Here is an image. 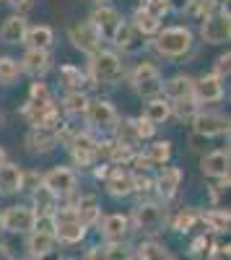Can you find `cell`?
Listing matches in <instances>:
<instances>
[{"instance_id": "1", "label": "cell", "mask_w": 231, "mask_h": 260, "mask_svg": "<svg viewBox=\"0 0 231 260\" xmlns=\"http://www.w3.org/2000/svg\"><path fill=\"white\" fill-rule=\"evenodd\" d=\"M89 81L96 86H117L125 76V65L120 52L114 50H99L94 55H89V71H86Z\"/></svg>"}, {"instance_id": "2", "label": "cell", "mask_w": 231, "mask_h": 260, "mask_svg": "<svg viewBox=\"0 0 231 260\" xmlns=\"http://www.w3.org/2000/svg\"><path fill=\"white\" fill-rule=\"evenodd\" d=\"M192 45H195V37L187 26H169L153 37V50L164 60H182L184 55H190Z\"/></svg>"}, {"instance_id": "3", "label": "cell", "mask_w": 231, "mask_h": 260, "mask_svg": "<svg viewBox=\"0 0 231 260\" xmlns=\"http://www.w3.org/2000/svg\"><path fill=\"white\" fill-rule=\"evenodd\" d=\"M21 117H24L31 127L55 130L60 125V107L55 104V99H42V102L29 99L24 107H21Z\"/></svg>"}, {"instance_id": "4", "label": "cell", "mask_w": 231, "mask_h": 260, "mask_svg": "<svg viewBox=\"0 0 231 260\" xmlns=\"http://www.w3.org/2000/svg\"><path fill=\"white\" fill-rule=\"evenodd\" d=\"M130 86L133 91L143 99H151V96H159L161 94V86H164V78H161V71L159 65L153 62H140L135 65V71L130 73Z\"/></svg>"}, {"instance_id": "5", "label": "cell", "mask_w": 231, "mask_h": 260, "mask_svg": "<svg viewBox=\"0 0 231 260\" xmlns=\"http://www.w3.org/2000/svg\"><path fill=\"white\" fill-rule=\"evenodd\" d=\"M86 229L83 226L75 208H57L55 211V240L62 245H78L83 237H86Z\"/></svg>"}, {"instance_id": "6", "label": "cell", "mask_w": 231, "mask_h": 260, "mask_svg": "<svg viewBox=\"0 0 231 260\" xmlns=\"http://www.w3.org/2000/svg\"><path fill=\"white\" fill-rule=\"evenodd\" d=\"M83 120L91 130L96 133H112L114 125H117V110L112 107V102L107 99H89L86 110H83Z\"/></svg>"}, {"instance_id": "7", "label": "cell", "mask_w": 231, "mask_h": 260, "mask_svg": "<svg viewBox=\"0 0 231 260\" xmlns=\"http://www.w3.org/2000/svg\"><path fill=\"white\" fill-rule=\"evenodd\" d=\"M130 224H135V229H140L143 234H151L153 237L166 224V208L161 203H153V201H143V203L135 206Z\"/></svg>"}, {"instance_id": "8", "label": "cell", "mask_w": 231, "mask_h": 260, "mask_svg": "<svg viewBox=\"0 0 231 260\" xmlns=\"http://www.w3.org/2000/svg\"><path fill=\"white\" fill-rule=\"evenodd\" d=\"M228 34H231L228 8L216 11L200 21V39L205 45H223V42H228Z\"/></svg>"}, {"instance_id": "9", "label": "cell", "mask_w": 231, "mask_h": 260, "mask_svg": "<svg viewBox=\"0 0 231 260\" xmlns=\"http://www.w3.org/2000/svg\"><path fill=\"white\" fill-rule=\"evenodd\" d=\"M68 37L73 42V47L86 52V55H94L101 50V34L96 31V26L91 24V21H75V24L68 26Z\"/></svg>"}, {"instance_id": "10", "label": "cell", "mask_w": 231, "mask_h": 260, "mask_svg": "<svg viewBox=\"0 0 231 260\" xmlns=\"http://www.w3.org/2000/svg\"><path fill=\"white\" fill-rule=\"evenodd\" d=\"M68 146H70V159H73L75 167H94V161L99 156V151H96L99 141L89 133V130H78V133L68 141Z\"/></svg>"}, {"instance_id": "11", "label": "cell", "mask_w": 231, "mask_h": 260, "mask_svg": "<svg viewBox=\"0 0 231 260\" xmlns=\"http://www.w3.org/2000/svg\"><path fill=\"white\" fill-rule=\"evenodd\" d=\"M34 211L31 206H8L0 211V221H3V232L11 234H29L34 229Z\"/></svg>"}, {"instance_id": "12", "label": "cell", "mask_w": 231, "mask_h": 260, "mask_svg": "<svg viewBox=\"0 0 231 260\" xmlns=\"http://www.w3.org/2000/svg\"><path fill=\"white\" fill-rule=\"evenodd\" d=\"M109 42L114 45V52H122V55H138L145 47V37L130 24V21H122Z\"/></svg>"}, {"instance_id": "13", "label": "cell", "mask_w": 231, "mask_h": 260, "mask_svg": "<svg viewBox=\"0 0 231 260\" xmlns=\"http://www.w3.org/2000/svg\"><path fill=\"white\" fill-rule=\"evenodd\" d=\"M42 182H45L57 198H68V195H73L75 192V187H78V175L70 169V167H52L45 177H42Z\"/></svg>"}, {"instance_id": "14", "label": "cell", "mask_w": 231, "mask_h": 260, "mask_svg": "<svg viewBox=\"0 0 231 260\" xmlns=\"http://www.w3.org/2000/svg\"><path fill=\"white\" fill-rule=\"evenodd\" d=\"M192 130L203 138H216L228 133V117L221 112H211V110H198V115L192 117Z\"/></svg>"}, {"instance_id": "15", "label": "cell", "mask_w": 231, "mask_h": 260, "mask_svg": "<svg viewBox=\"0 0 231 260\" xmlns=\"http://www.w3.org/2000/svg\"><path fill=\"white\" fill-rule=\"evenodd\" d=\"M130 232H133V224H130V216H125V213H109L101 219V237L107 245L128 242Z\"/></svg>"}, {"instance_id": "16", "label": "cell", "mask_w": 231, "mask_h": 260, "mask_svg": "<svg viewBox=\"0 0 231 260\" xmlns=\"http://www.w3.org/2000/svg\"><path fill=\"white\" fill-rule=\"evenodd\" d=\"M223 94H226L223 78H218L213 71L205 73V76H200V78H195V91H192V96H195V102H198L200 107H203V104H218V102L223 99Z\"/></svg>"}, {"instance_id": "17", "label": "cell", "mask_w": 231, "mask_h": 260, "mask_svg": "<svg viewBox=\"0 0 231 260\" xmlns=\"http://www.w3.org/2000/svg\"><path fill=\"white\" fill-rule=\"evenodd\" d=\"M89 21L96 26V31L101 34V39H112L114 37V31H117V26L122 24V13L117 11V8H112L109 3H101V6H96L94 8V13L89 16Z\"/></svg>"}, {"instance_id": "18", "label": "cell", "mask_w": 231, "mask_h": 260, "mask_svg": "<svg viewBox=\"0 0 231 260\" xmlns=\"http://www.w3.org/2000/svg\"><path fill=\"white\" fill-rule=\"evenodd\" d=\"M104 185H107V192L112 198H130L135 192V180H133V172L130 169H122V167H112L109 175L104 177Z\"/></svg>"}, {"instance_id": "19", "label": "cell", "mask_w": 231, "mask_h": 260, "mask_svg": "<svg viewBox=\"0 0 231 260\" xmlns=\"http://www.w3.org/2000/svg\"><path fill=\"white\" fill-rule=\"evenodd\" d=\"M24 143H26V151H29L31 156H42V154L55 151L57 143H60V138H57L55 130H50V127H31V133L26 136Z\"/></svg>"}, {"instance_id": "20", "label": "cell", "mask_w": 231, "mask_h": 260, "mask_svg": "<svg viewBox=\"0 0 231 260\" xmlns=\"http://www.w3.org/2000/svg\"><path fill=\"white\" fill-rule=\"evenodd\" d=\"M18 65H21V73L42 78L52 68V55H50V50H26V55L18 60Z\"/></svg>"}, {"instance_id": "21", "label": "cell", "mask_w": 231, "mask_h": 260, "mask_svg": "<svg viewBox=\"0 0 231 260\" xmlns=\"http://www.w3.org/2000/svg\"><path fill=\"white\" fill-rule=\"evenodd\" d=\"M161 91L166 94L169 102H182V99H195L192 91H195V78L192 76H184V73H177L172 76L169 81H164Z\"/></svg>"}, {"instance_id": "22", "label": "cell", "mask_w": 231, "mask_h": 260, "mask_svg": "<svg viewBox=\"0 0 231 260\" xmlns=\"http://www.w3.org/2000/svg\"><path fill=\"white\" fill-rule=\"evenodd\" d=\"M26 29H29V21L24 18V13H13L0 26V42L3 45H24Z\"/></svg>"}, {"instance_id": "23", "label": "cell", "mask_w": 231, "mask_h": 260, "mask_svg": "<svg viewBox=\"0 0 231 260\" xmlns=\"http://www.w3.org/2000/svg\"><path fill=\"white\" fill-rule=\"evenodd\" d=\"M31 201H34V206H31L34 216H55V211L60 208V198H57V195H55L45 182H39V185L31 190Z\"/></svg>"}, {"instance_id": "24", "label": "cell", "mask_w": 231, "mask_h": 260, "mask_svg": "<svg viewBox=\"0 0 231 260\" xmlns=\"http://www.w3.org/2000/svg\"><path fill=\"white\" fill-rule=\"evenodd\" d=\"M153 185L161 195V201H172L182 185V169L179 167H161V175L156 177Z\"/></svg>"}, {"instance_id": "25", "label": "cell", "mask_w": 231, "mask_h": 260, "mask_svg": "<svg viewBox=\"0 0 231 260\" xmlns=\"http://www.w3.org/2000/svg\"><path fill=\"white\" fill-rule=\"evenodd\" d=\"M200 167L205 177H213V180L228 177V148H216L211 154H205Z\"/></svg>"}, {"instance_id": "26", "label": "cell", "mask_w": 231, "mask_h": 260, "mask_svg": "<svg viewBox=\"0 0 231 260\" xmlns=\"http://www.w3.org/2000/svg\"><path fill=\"white\" fill-rule=\"evenodd\" d=\"M21 180H24V169L13 161L0 164V195H16L21 192Z\"/></svg>"}, {"instance_id": "27", "label": "cell", "mask_w": 231, "mask_h": 260, "mask_svg": "<svg viewBox=\"0 0 231 260\" xmlns=\"http://www.w3.org/2000/svg\"><path fill=\"white\" fill-rule=\"evenodd\" d=\"M55 247H57L55 234H47V232H29L26 234V250L31 257H47L55 252Z\"/></svg>"}, {"instance_id": "28", "label": "cell", "mask_w": 231, "mask_h": 260, "mask_svg": "<svg viewBox=\"0 0 231 260\" xmlns=\"http://www.w3.org/2000/svg\"><path fill=\"white\" fill-rule=\"evenodd\" d=\"M78 219L83 226H94L99 224V216H101V206H99V198L96 195H81V201L73 206Z\"/></svg>"}, {"instance_id": "29", "label": "cell", "mask_w": 231, "mask_h": 260, "mask_svg": "<svg viewBox=\"0 0 231 260\" xmlns=\"http://www.w3.org/2000/svg\"><path fill=\"white\" fill-rule=\"evenodd\" d=\"M143 117L153 125H164L172 117V102L166 96H151L148 104H145V110H143Z\"/></svg>"}, {"instance_id": "30", "label": "cell", "mask_w": 231, "mask_h": 260, "mask_svg": "<svg viewBox=\"0 0 231 260\" xmlns=\"http://www.w3.org/2000/svg\"><path fill=\"white\" fill-rule=\"evenodd\" d=\"M52 42H55V31L50 26H45V24L29 26L26 29V37H24V45L29 50H50Z\"/></svg>"}, {"instance_id": "31", "label": "cell", "mask_w": 231, "mask_h": 260, "mask_svg": "<svg viewBox=\"0 0 231 260\" xmlns=\"http://www.w3.org/2000/svg\"><path fill=\"white\" fill-rule=\"evenodd\" d=\"M130 24L143 34V37H156L161 31V18L151 16L148 11H143V8H135L133 18H130Z\"/></svg>"}, {"instance_id": "32", "label": "cell", "mask_w": 231, "mask_h": 260, "mask_svg": "<svg viewBox=\"0 0 231 260\" xmlns=\"http://www.w3.org/2000/svg\"><path fill=\"white\" fill-rule=\"evenodd\" d=\"M145 159H148V164L156 169V167H166L172 159V141H153L148 148H145Z\"/></svg>"}, {"instance_id": "33", "label": "cell", "mask_w": 231, "mask_h": 260, "mask_svg": "<svg viewBox=\"0 0 231 260\" xmlns=\"http://www.w3.org/2000/svg\"><path fill=\"white\" fill-rule=\"evenodd\" d=\"M60 81H62V86H65L68 91H83V86L89 83V76L83 73L81 68H75V65H62L60 68Z\"/></svg>"}, {"instance_id": "34", "label": "cell", "mask_w": 231, "mask_h": 260, "mask_svg": "<svg viewBox=\"0 0 231 260\" xmlns=\"http://www.w3.org/2000/svg\"><path fill=\"white\" fill-rule=\"evenodd\" d=\"M86 104H89L86 91H68L60 104V112H65L68 117H81L83 110H86Z\"/></svg>"}, {"instance_id": "35", "label": "cell", "mask_w": 231, "mask_h": 260, "mask_svg": "<svg viewBox=\"0 0 231 260\" xmlns=\"http://www.w3.org/2000/svg\"><path fill=\"white\" fill-rule=\"evenodd\" d=\"M174 255L166 250L164 245L153 242V240H145L138 245V260H172Z\"/></svg>"}, {"instance_id": "36", "label": "cell", "mask_w": 231, "mask_h": 260, "mask_svg": "<svg viewBox=\"0 0 231 260\" xmlns=\"http://www.w3.org/2000/svg\"><path fill=\"white\" fill-rule=\"evenodd\" d=\"M200 219L211 226L213 232H228V224H231V216H228V211L226 208H211V211H205V213H200Z\"/></svg>"}, {"instance_id": "37", "label": "cell", "mask_w": 231, "mask_h": 260, "mask_svg": "<svg viewBox=\"0 0 231 260\" xmlns=\"http://www.w3.org/2000/svg\"><path fill=\"white\" fill-rule=\"evenodd\" d=\"M21 76V65L16 57L0 55V86H11L13 81H18Z\"/></svg>"}, {"instance_id": "38", "label": "cell", "mask_w": 231, "mask_h": 260, "mask_svg": "<svg viewBox=\"0 0 231 260\" xmlns=\"http://www.w3.org/2000/svg\"><path fill=\"white\" fill-rule=\"evenodd\" d=\"M198 221H200V211H195V208H184V211L177 213V219H174V232L187 234Z\"/></svg>"}, {"instance_id": "39", "label": "cell", "mask_w": 231, "mask_h": 260, "mask_svg": "<svg viewBox=\"0 0 231 260\" xmlns=\"http://www.w3.org/2000/svg\"><path fill=\"white\" fill-rule=\"evenodd\" d=\"M143 11H148L151 16H156V18H166L172 13V6H169V0H143V6H140Z\"/></svg>"}, {"instance_id": "40", "label": "cell", "mask_w": 231, "mask_h": 260, "mask_svg": "<svg viewBox=\"0 0 231 260\" xmlns=\"http://www.w3.org/2000/svg\"><path fill=\"white\" fill-rule=\"evenodd\" d=\"M104 260H133V252L128 250V245H107L104 247Z\"/></svg>"}, {"instance_id": "41", "label": "cell", "mask_w": 231, "mask_h": 260, "mask_svg": "<svg viewBox=\"0 0 231 260\" xmlns=\"http://www.w3.org/2000/svg\"><path fill=\"white\" fill-rule=\"evenodd\" d=\"M135 130H138V138H140V143H143V141H151V138H153L156 125L148 122L145 117H135Z\"/></svg>"}, {"instance_id": "42", "label": "cell", "mask_w": 231, "mask_h": 260, "mask_svg": "<svg viewBox=\"0 0 231 260\" xmlns=\"http://www.w3.org/2000/svg\"><path fill=\"white\" fill-rule=\"evenodd\" d=\"M29 99H34V102H42V99H52V91L47 89V83L36 81V83H31V89H29Z\"/></svg>"}, {"instance_id": "43", "label": "cell", "mask_w": 231, "mask_h": 260, "mask_svg": "<svg viewBox=\"0 0 231 260\" xmlns=\"http://www.w3.org/2000/svg\"><path fill=\"white\" fill-rule=\"evenodd\" d=\"M228 62H231V55H228V52H223V55L216 57V68H213V73H216L218 78H223V81H226V76H228V71H231V65H228Z\"/></svg>"}, {"instance_id": "44", "label": "cell", "mask_w": 231, "mask_h": 260, "mask_svg": "<svg viewBox=\"0 0 231 260\" xmlns=\"http://www.w3.org/2000/svg\"><path fill=\"white\" fill-rule=\"evenodd\" d=\"M169 6H172V11L184 13V11H190V8H192V0H169Z\"/></svg>"}, {"instance_id": "45", "label": "cell", "mask_w": 231, "mask_h": 260, "mask_svg": "<svg viewBox=\"0 0 231 260\" xmlns=\"http://www.w3.org/2000/svg\"><path fill=\"white\" fill-rule=\"evenodd\" d=\"M208 260H228V247H213L211 252H208Z\"/></svg>"}, {"instance_id": "46", "label": "cell", "mask_w": 231, "mask_h": 260, "mask_svg": "<svg viewBox=\"0 0 231 260\" xmlns=\"http://www.w3.org/2000/svg\"><path fill=\"white\" fill-rule=\"evenodd\" d=\"M6 3H8V6H13V8L18 11V13H21V11H29V8H31V0H6Z\"/></svg>"}, {"instance_id": "47", "label": "cell", "mask_w": 231, "mask_h": 260, "mask_svg": "<svg viewBox=\"0 0 231 260\" xmlns=\"http://www.w3.org/2000/svg\"><path fill=\"white\" fill-rule=\"evenodd\" d=\"M109 169H112V164H104V167H96V169H94V177H96V180H104V177L109 175Z\"/></svg>"}, {"instance_id": "48", "label": "cell", "mask_w": 231, "mask_h": 260, "mask_svg": "<svg viewBox=\"0 0 231 260\" xmlns=\"http://www.w3.org/2000/svg\"><path fill=\"white\" fill-rule=\"evenodd\" d=\"M86 260H104V247H91Z\"/></svg>"}, {"instance_id": "49", "label": "cell", "mask_w": 231, "mask_h": 260, "mask_svg": "<svg viewBox=\"0 0 231 260\" xmlns=\"http://www.w3.org/2000/svg\"><path fill=\"white\" fill-rule=\"evenodd\" d=\"M0 260H13V255H11V247H8L6 242H0Z\"/></svg>"}, {"instance_id": "50", "label": "cell", "mask_w": 231, "mask_h": 260, "mask_svg": "<svg viewBox=\"0 0 231 260\" xmlns=\"http://www.w3.org/2000/svg\"><path fill=\"white\" fill-rule=\"evenodd\" d=\"M3 161H8V154H6V148L0 146V164H3Z\"/></svg>"}, {"instance_id": "51", "label": "cell", "mask_w": 231, "mask_h": 260, "mask_svg": "<svg viewBox=\"0 0 231 260\" xmlns=\"http://www.w3.org/2000/svg\"><path fill=\"white\" fill-rule=\"evenodd\" d=\"M91 3H96V6H101V3H109V0H91Z\"/></svg>"}, {"instance_id": "52", "label": "cell", "mask_w": 231, "mask_h": 260, "mask_svg": "<svg viewBox=\"0 0 231 260\" xmlns=\"http://www.w3.org/2000/svg\"><path fill=\"white\" fill-rule=\"evenodd\" d=\"M172 260H184V257H172ZM187 260H195L192 255H187Z\"/></svg>"}, {"instance_id": "53", "label": "cell", "mask_w": 231, "mask_h": 260, "mask_svg": "<svg viewBox=\"0 0 231 260\" xmlns=\"http://www.w3.org/2000/svg\"><path fill=\"white\" fill-rule=\"evenodd\" d=\"M0 232H3V221H0Z\"/></svg>"}, {"instance_id": "54", "label": "cell", "mask_w": 231, "mask_h": 260, "mask_svg": "<svg viewBox=\"0 0 231 260\" xmlns=\"http://www.w3.org/2000/svg\"><path fill=\"white\" fill-rule=\"evenodd\" d=\"M21 260H31V257H21Z\"/></svg>"}, {"instance_id": "55", "label": "cell", "mask_w": 231, "mask_h": 260, "mask_svg": "<svg viewBox=\"0 0 231 260\" xmlns=\"http://www.w3.org/2000/svg\"><path fill=\"white\" fill-rule=\"evenodd\" d=\"M0 120H3V115H0Z\"/></svg>"}, {"instance_id": "56", "label": "cell", "mask_w": 231, "mask_h": 260, "mask_svg": "<svg viewBox=\"0 0 231 260\" xmlns=\"http://www.w3.org/2000/svg\"><path fill=\"white\" fill-rule=\"evenodd\" d=\"M68 260H70V257H68Z\"/></svg>"}]
</instances>
